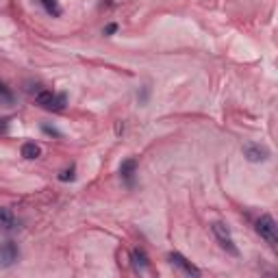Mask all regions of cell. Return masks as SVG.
Segmentation results:
<instances>
[{
    "mask_svg": "<svg viewBox=\"0 0 278 278\" xmlns=\"http://www.w3.org/2000/svg\"><path fill=\"white\" fill-rule=\"evenodd\" d=\"M257 233L269 243V248H278V226L272 215H261L257 219Z\"/></svg>",
    "mask_w": 278,
    "mask_h": 278,
    "instance_id": "obj_1",
    "label": "cell"
},
{
    "mask_svg": "<svg viewBox=\"0 0 278 278\" xmlns=\"http://www.w3.org/2000/svg\"><path fill=\"white\" fill-rule=\"evenodd\" d=\"M65 94H52V92H39L37 94V104L48 111H61L65 107Z\"/></svg>",
    "mask_w": 278,
    "mask_h": 278,
    "instance_id": "obj_2",
    "label": "cell"
},
{
    "mask_svg": "<svg viewBox=\"0 0 278 278\" xmlns=\"http://www.w3.org/2000/svg\"><path fill=\"white\" fill-rule=\"evenodd\" d=\"M213 235H215V239L219 241V246H222L226 252H231L233 257H237L239 255V250H237V246H235V241H233V237H231V233H228V228L224 226V224H219V222H215L213 226Z\"/></svg>",
    "mask_w": 278,
    "mask_h": 278,
    "instance_id": "obj_3",
    "label": "cell"
},
{
    "mask_svg": "<svg viewBox=\"0 0 278 278\" xmlns=\"http://www.w3.org/2000/svg\"><path fill=\"white\" fill-rule=\"evenodd\" d=\"M243 157L250 163H259V161H267L269 159V150L261 144H246L243 146Z\"/></svg>",
    "mask_w": 278,
    "mask_h": 278,
    "instance_id": "obj_4",
    "label": "cell"
},
{
    "mask_svg": "<svg viewBox=\"0 0 278 278\" xmlns=\"http://www.w3.org/2000/svg\"><path fill=\"white\" fill-rule=\"evenodd\" d=\"M15 261H18V248H15V243L13 241L0 243V263L5 267H9L15 263Z\"/></svg>",
    "mask_w": 278,
    "mask_h": 278,
    "instance_id": "obj_5",
    "label": "cell"
},
{
    "mask_svg": "<svg viewBox=\"0 0 278 278\" xmlns=\"http://www.w3.org/2000/svg\"><path fill=\"white\" fill-rule=\"evenodd\" d=\"M170 263L172 265H176V267H181L185 274H189V276H200V269L196 267V265H191L189 261H187L181 252H172L170 255Z\"/></svg>",
    "mask_w": 278,
    "mask_h": 278,
    "instance_id": "obj_6",
    "label": "cell"
},
{
    "mask_svg": "<svg viewBox=\"0 0 278 278\" xmlns=\"http://www.w3.org/2000/svg\"><path fill=\"white\" fill-rule=\"evenodd\" d=\"M135 172H137V161H135V159H126V161L120 165V176L124 178V181H126L128 185H133Z\"/></svg>",
    "mask_w": 278,
    "mask_h": 278,
    "instance_id": "obj_7",
    "label": "cell"
},
{
    "mask_svg": "<svg viewBox=\"0 0 278 278\" xmlns=\"http://www.w3.org/2000/svg\"><path fill=\"white\" fill-rule=\"evenodd\" d=\"M39 154H42V148H39V146L35 144V142H26L22 146V157L24 159H39Z\"/></svg>",
    "mask_w": 278,
    "mask_h": 278,
    "instance_id": "obj_8",
    "label": "cell"
},
{
    "mask_svg": "<svg viewBox=\"0 0 278 278\" xmlns=\"http://www.w3.org/2000/svg\"><path fill=\"white\" fill-rule=\"evenodd\" d=\"M133 265L137 272H142V269H146L150 263H148V257H146L144 250H133Z\"/></svg>",
    "mask_w": 278,
    "mask_h": 278,
    "instance_id": "obj_9",
    "label": "cell"
},
{
    "mask_svg": "<svg viewBox=\"0 0 278 278\" xmlns=\"http://www.w3.org/2000/svg\"><path fill=\"white\" fill-rule=\"evenodd\" d=\"M0 226L7 228V231H11V228L15 226V217L9 209H0Z\"/></svg>",
    "mask_w": 278,
    "mask_h": 278,
    "instance_id": "obj_10",
    "label": "cell"
},
{
    "mask_svg": "<svg viewBox=\"0 0 278 278\" xmlns=\"http://www.w3.org/2000/svg\"><path fill=\"white\" fill-rule=\"evenodd\" d=\"M42 5H44V9L50 15H61V7H59L57 0H42Z\"/></svg>",
    "mask_w": 278,
    "mask_h": 278,
    "instance_id": "obj_11",
    "label": "cell"
},
{
    "mask_svg": "<svg viewBox=\"0 0 278 278\" xmlns=\"http://www.w3.org/2000/svg\"><path fill=\"white\" fill-rule=\"evenodd\" d=\"M59 181H74V168L61 172V174H59Z\"/></svg>",
    "mask_w": 278,
    "mask_h": 278,
    "instance_id": "obj_12",
    "label": "cell"
},
{
    "mask_svg": "<svg viewBox=\"0 0 278 278\" xmlns=\"http://www.w3.org/2000/svg\"><path fill=\"white\" fill-rule=\"evenodd\" d=\"M44 133H46V135H54V137H59V130H57V128H50V126H44Z\"/></svg>",
    "mask_w": 278,
    "mask_h": 278,
    "instance_id": "obj_13",
    "label": "cell"
},
{
    "mask_svg": "<svg viewBox=\"0 0 278 278\" xmlns=\"http://www.w3.org/2000/svg\"><path fill=\"white\" fill-rule=\"evenodd\" d=\"M116 31H118V26H116V24H109V26L104 29V35H111V33H116Z\"/></svg>",
    "mask_w": 278,
    "mask_h": 278,
    "instance_id": "obj_14",
    "label": "cell"
},
{
    "mask_svg": "<svg viewBox=\"0 0 278 278\" xmlns=\"http://www.w3.org/2000/svg\"><path fill=\"white\" fill-rule=\"evenodd\" d=\"M0 96H5V98H11V94L7 92V87H5L3 83H0Z\"/></svg>",
    "mask_w": 278,
    "mask_h": 278,
    "instance_id": "obj_15",
    "label": "cell"
},
{
    "mask_svg": "<svg viewBox=\"0 0 278 278\" xmlns=\"http://www.w3.org/2000/svg\"><path fill=\"white\" fill-rule=\"evenodd\" d=\"M7 126H9V122H7V120H0V133H5Z\"/></svg>",
    "mask_w": 278,
    "mask_h": 278,
    "instance_id": "obj_16",
    "label": "cell"
}]
</instances>
